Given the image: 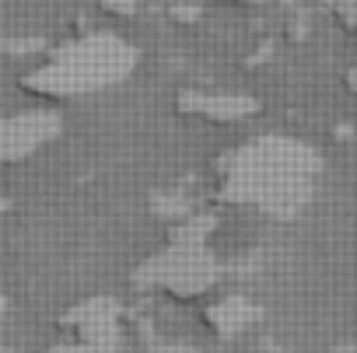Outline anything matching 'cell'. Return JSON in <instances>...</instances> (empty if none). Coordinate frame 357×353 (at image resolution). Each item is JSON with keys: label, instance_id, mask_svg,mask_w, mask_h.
I'll list each match as a JSON object with an SVG mask.
<instances>
[{"label": "cell", "instance_id": "7a4b0ae2", "mask_svg": "<svg viewBox=\"0 0 357 353\" xmlns=\"http://www.w3.org/2000/svg\"><path fill=\"white\" fill-rule=\"evenodd\" d=\"M102 8L109 15H116V18H126V15L137 11V0H102Z\"/></svg>", "mask_w": 357, "mask_h": 353}, {"label": "cell", "instance_id": "277c9868", "mask_svg": "<svg viewBox=\"0 0 357 353\" xmlns=\"http://www.w3.org/2000/svg\"><path fill=\"white\" fill-rule=\"evenodd\" d=\"M242 4H249V0H242Z\"/></svg>", "mask_w": 357, "mask_h": 353}, {"label": "cell", "instance_id": "3957f363", "mask_svg": "<svg viewBox=\"0 0 357 353\" xmlns=\"http://www.w3.org/2000/svg\"><path fill=\"white\" fill-rule=\"evenodd\" d=\"M336 15H340V22H343V25L357 29V0H343V4L336 8Z\"/></svg>", "mask_w": 357, "mask_h": 353}, {"label": "cell", "instance_id": "6da1fadb", "mask_svg": "<svg viewBox=\"0 0 357 353\" xmlns=\"http://www.w3.org/2000/svg\"><path fill=\"white\" fill-rule=\"evenodd\" d=\"M133 63V49L116 36H84L53 53L46 67L29 74V88L36 95H74L88 88H102L126 74Z\"/></svg>", "mask_w": 357, "mask_h": 353}]
</instances>
